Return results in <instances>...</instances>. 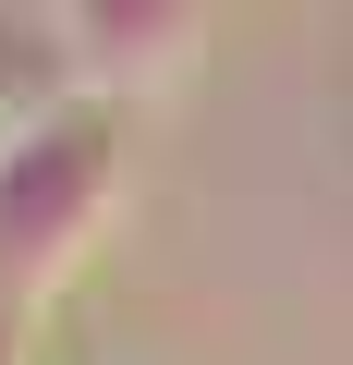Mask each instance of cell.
<instances>
[{
    "instance_id": "obj_1",
    "label": "cell",
    "mask_w": 353,
    "mask_h": 365,
    "mask_svg": "<svg viewBox=\"0 0 353 365\" xmlns=\"http://www.w3.org/2000/svg\"><path fill=\"white\" fill-rule=\"evenodd\" d=\"M98 195H110V158L86 134H37V146H13V170H0V232L25 220V268H61L73 232L98 220Z\"/></svg>"
},
{
    "instance_id": "obj_2",
    "label": "cell",
    "mask_w": 353,
    "mask_h": 365,
    "mask_svg": "<svg viewBox=\"0 0 353 365\" xmlns=\"http://www.w3.org/2000/svg\"><path fill=\"white\" fill-rule=\"evenodd\" d=\"M183 13H195V0H73V37H86L98 61L146 73V61H170V37H183Z\"/></svg>"
}]
</instances>
